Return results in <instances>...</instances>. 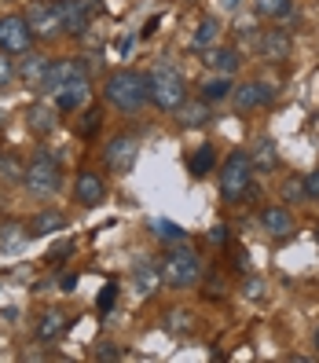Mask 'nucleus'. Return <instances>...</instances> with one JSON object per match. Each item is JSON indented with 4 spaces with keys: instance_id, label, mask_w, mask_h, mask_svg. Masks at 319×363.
<instances>
[{
    "instance_id": "7",
    "label": "nucleus",
    "mask_w": 319,
    "mask_h": 363,
    "mask_svg": "<svg viewBox=\"0 0 319 363\" xmlns=\"http://www.w3.org/2000/svg\"><path fill=\"white\" fill-rule=\"evenodd\" d=\"M30 45H33V33H30L26 15H4V18H0V52L26 55Z\"/></svg>"
},
{
    "instance_id": "4",
    "label": "nucleus",
    "mask_w": 319,
    "mask_h": 363,
    "mask_svg": "<svg viewBox=\"0 0 319 363\" xmlns=\"http://www.w3.org/2000/svg\"><path fill=\"white\" fill-rule=\"evenodd\" d=\"M250 180H253V162L246 151H235L228 155L224 169H220V195L224 202H239L246 191H250Z\"/></svg>"
},
{
    "instance_id": "28",
    "label": "nucleus",
    "mask_w": 319,
    "mask_h": 363,
    "mask_svg": "<svg viewBox=\"0 0 319 363\" xmlns=\"http://www.w3.org/2000/svg\"><path fill=\"white\" fill-rule=\"evenodd\" d=\"M155 228H158V239L169 242V246H177V242L187 239V231H184L180 224H173V220H155Z\"/></svg>"
},
{
    "instance_id": "24",
    "label": "nucleus",
    "mask_w": 319,
    "mask_h": 363,
    "mask_svg": "<svg viewBox=\"0 0 319 363\" xmlns=\"http://www.w3.org/2000/svg\"><path fill=\"white\" fill-rule=\"evenodd\" d=\"M23 177H26V165L18 162L15 155H4V158H0V180H4V184H18Z\"/></svg>"
},
{
    "instance_id": "19",
    "label": "nucleus",
    "mask_w": 319,
    "mask_h": 363,
    "mask_svg": "<svg viewBox=\"0 0 319 363\" xmlns=\"http://www.w3.org/2000/svg\"><path fill=\"white\" fill-rule=\"evenodd\" d=\"M180 125L184 129H202V125L209 121V99H195V103H180V111H177Z\"/></svg>"
},
{
    "instance_id": "12",
    "label": "nucleus",
    "mask_w": 319,
    "mask_h": 363,
    "mask_svg": "<svg viewBox=\"0 0 319 363\" xmlns=\"http://www.w3.org/2000/svg\"><path fill=\"white\" fill-rule=\"evenodd\" d=\"M133 283H136V290H140L143 297L158 294V286H162V264L151 261V257H140V261L133 264Z\"/></svg>"
},
{
    "instance_id": "1",
    "label": "nucleus",
    "mask_w": 319,
    "mask_h": 363,
    "mask_svg": "<svg viewBox=\"0 0 319 363\" xmlns=\"http://www.w3.org/2000/svg\"><path fill=\"white\" fill-rule=\"evenodd\" d=\"M103 99H106V106H114L121 114H136L147 103V74H140V70L111 74L103 84Z\"/></svg>"
},
{
    "instance_id": "38",
    "label": "nucleus",
    "mask_w": 319,
    "mask_h": 363,
    "mask_svg": "<svg viewBox=\"0 0 319 363\" xmlns=\"http://www.w3.org/2000/svg\"><path fill=\"white\" fill-rule=\"evenodd\" d=\"M209 242H217V246H220V242H228V228H224V224H217V228L209 231Z\"/></svg>"
},
{
    "instance_id": "42",
    "label": "nucleus",
    "mask_w": 319,
    "mask_h": 363,
    "mask_svg": "<svg viewBox=\"0 0 319 363\" xmlns=\"http://www.w3.org/2000/svg\"><path fill=\"white\" fill-rule=\"evenodd\" d=\"M315 349H319V330H315Z\"/></svg>"
},
{
    "instance_id": "14",
    "label": "nucleus",
    "mask_w": 319,
    "mask_h": 363,
    "mask_svg": "<svg viewBox=\"0 0 319 363\" xmlns=\"http://www.w3.org/2000/svg\"><path fill=\"white\" fill-rule=\"evenodd\" d=\"M290 37L283 33V30H264L261 33V40H257V52L264 55V59H272V62H283L286 55H290Z\"/></svg>"
},
{
    "instance_id": "8",
    "label": "nucleus",
    "mask_w": 319,
    "mask_h": 363,
    "mask_svg": "<svg viewBox=\"0 0 319 363\" xmlns=\"http://www.w3.org/2000/svg\"><path fill=\"white\" fill-rule=\"evenodd\" d=\"M26 23H30V33L40 37V40H55L62 33L59 4H48V0H33L30 11H26Z\"/></svg>"
},
{
    "instance_id": "34",
    "label": "nucleus",
    "mask_w": 319,
    "mask_h": 363,
    "mask_svg": "<svg viewBox=\"0 0 319 363\" xmlns=\"http://www.w3.org/2000/svg\"><path fill=\"white\" fill-rule=\"evenodd\" d=\"M11 77H15V67H11V55L4 52V55H0V89H8Z\"/></svg>"
},
{
    "instance_id": "16",
    "label": "nucleus",
    "mask_w": 319,
    "mask_h": 363,
    "mask_svg": "<svg viewBox=\"0 0 319 363\" xmlns=\"http://www.w3.org/2000/svg\"><path fill=\"white\" fill-rule=\"evenodd\" d=\"M84 99H89V77H77L55 92V111H77Z\"/></svg>"
},
{
    "instance_id": "31",
    "label": "nucleus",
    "mask_w": 319,
    "mask_h": 363,
    "mask_svg": "<svg viewBox=\"0 0 319 363\" xmlns=\"http://www.w3.org/2000/svg\"><path fill=\"white\" fill-rule=\"evenodd\" d=\"M169 330H180V334H191L195 330V319H191V312H169Z\"/></svg>"
},
{
    "instance_id": "3",
    "label": "nucleus",
    "mask_w": 319,
    "mask_h": 363,
    "mask_svg": "<svg viewBox=\"0 0 319 363\" xmlns=\"http://www.w3.org/2000/svg\"><path fill=\"white\" fill-rule=\"evenodd\" d=\"M202 279V261H198V253L177 242L173 250L165 253V261H162V283L169 286H177V290H187V286H195Z\"/></svg>"
},
{
    "instance_id": "15",
    "label": "nucleus",
    "mask_w": 319,
    "mask_h": 363,
    "mask_svg": "<svg viewBox=\"0 0 319 363\" xmlns=\"http://www.w3.org/2000/svg\"><path fill=\"white\" fill-rule=\"evenodd\" d=\"M103 199H106L103 180H99L96 173H81L77 184H74V202H81V206H99Z\"/></svg>"
},
{
    "instance_id": "36",
    "label": "nucleus",
    "mask_w": 319,
    "mask_h": 363,
    "mask_svg": "<svg viewBox=\"0 0 319 363\" xmlns=\"http://www.w3.org/2000/svg\"><path fill=\"white\" fill-rule=\"evenodd\" d=\"M96 356H99V359H121V349L111 345V341H103V345L96 349Z\"/></svg>"
},
{
    "instance_id": "11",
    "label": "nucleus",
    "mask_w": 319,
    "mask_h": 363,
    "mask_svg": "<svg viewBox=\"0 0 319 363\" xmlns=\"http://www.w3.org/2000/svg\"><path fill=\"white\" fill-rule=\"evenodd\" d=\"M272 96H275V89L268 81H242V84H235V92H231L239 111H257V106L272 103Z\"/></svg>"
},
{
    "instance_id": "25",
    "label": "nucleus",
    "mask_w": 319,
    "mask_h": 363,
    "mask_svg": "<svg viewBox=\"0 0 319 363\" xmlns=\"http://www.w3.org/2000/svg\"><path fill=\"white\" fill-rule=\"evenodd\" d=\"M213 162H217L213 147H209V143H206V147H198V151L191 155V177H206L209 169H213Z\"/></svg>"
},
{
    "instance_id": "20",
    "label": "nucleus",
    "mask_w": 319,
    "mask_h": 363,
    "mask_svg": "<svg viewBox=\"0 0 319 363\" xmlns=\"http://www.w3.org/2000/svg\"><path fill=\"white\" fill-rule=\"evenodd\" d=\"M26 125H30V133H52L55 125H59V111H52V106H45V103H37V106H30L26 111Z\"/></svg>"
},
{
    "instance_id": "26",
    "label": "nucleus",
    "mask_w": 319,
    "mask_h": 363,
    "mask_svg": "<svg viewBox=\"0 0 319 363\" xmlns=\"http://www.w3.org/2000/svg\"><path fill=\"white\" fill-rule=\"evenodd\" d=\"M26 239H30V235H26V228H23V224H4V228H0V246H4V250L23 246Z\"/></svg>"
},
{
    "instance_id": "37",
    "label": "nucleus",
    "mask_w": 319,
    "mask_h": 363,
    "mask_svg": "<svg viewBox=\"0 0 319 363\" xmlns=\"http://www.w3.org/2000/svg\"><path fill=\"white\" fill-rule=\"evenodd\" d=\"M305 195H308V199H319V169L305 177Z\"/></svg>"
},
{
    "instance_id": "5",
    "label": "nucleus",
    "mask_w": 319,
    "mask_h": 363,
    "mask_svg": "<svg viewBox=\"0 0 319 363\" xmlns=\"http://www.w3.org/2000/svg\"><path fill=\"white\" fill-rule=\"evenodd\" d=\"M59 180H62V169H59V162H55L52 155H37V158H30L23 184L33 191V195H52V191L59 187Z\"/></svg>"
},
{
    "instance_id": "32",
    "label": "nucleus",
    "mask_w": 319,
    "mask_h": 363,
    "mask_svg": "<svg viewBox=\"0 0 319 363\" xmlns=\"http://www.w3.org/2000/svg\"><path fill=\"white\" fill-rule=\"evenodd\" d=\"M283 199L286 202H305L308 195H305V180H286L283 184Z\"/></svg>"
},
{
    "instance_id": "33",
    "label": "nucleus",
    "mask_w": 319,
    "mask_h": 363,
    "mask_svg": "<svg viewBox=\"0 0 319 363\" xmlns=\"http://www.w3.org/2000/svg\"><path fill=\"white\" fill-rule=\"evenodd\" d=\"M242 290H246V297H250V301H261V297H264V290H268V286H264V279H261V275H250V279H246V286H242Z\"/></svg>"
},
{
    "instance_id": "10",
    "label": "nucleus",
    "mask_w": 319,
    "mask_h": 363,
    "mask_svg": "<svg viewBox=\"0 0 319 363\" xmlns=\"http://www.w3.org/2000/svg\"><path fill=\"white\" fill-rule=\"evenodd\" d=\"M77 77H89V67L77 59H59V62H48V70H45V81H40V92H48L55 96L62 84H70Z\"/></svg>"
},
{
    "instance_id": "27",
    "label": "nucleus",
    "mask_w": 319,
    "mask_h": 363,
    "mask_svg": "<svg viewBox=\"0 0 319 363\" xmlns=\"http://www.w3.org/2000/svg\"><path fill=\"white\" fill-rule=\"evenodd\" d=\"M224 96H231V81H228V74L209 77V81L202 84V99H224Z\"/></svg>"
},
{
    "instance_id": "17",
    "label": "nucleus",
    "mask_w": 319,
    "mask_h": 363,
    "mask_svg": "<svg viewBox=\"0 0 319 363\" xmlns=\"http://www.w3.org/2000/svg\"><path fill=\"white\" fill-rule=\"evenodd\" d=\"M261 224H264V231L272 235V239H286V235H293V217L283 206H268L261 213Z\"/></svg>"
},
{
    "instance_id": "35",
    "label": "nucleus",
    "mask_w": 319,
    "mask_h": 363,
    "mask_svg": "<svg viewBox=\"0 0 319 363\" xmlns=\"http://www.w3.org/2000/svg\"><path fill=\"white\" fill-rule=\"evenodd\" d=\"M114 297H118V286H114V283H106L103 294H99V312H111V308H114Z\"/></svg>"
},
{
    "instance_id": "9",
    "label": "nucleus",
    "mask_w": 319,
    "mask_h": 363,
    "mask_svg": "<svg viewBox=\"0 0 319 363\" xmlns=\"http://www.w3.org/2000/svg\"><path fill=\"white\" fill-rule=\"evenodd\" d=\"M136 158H140V143H136V136H114L111 143L103 147V162H106V169H111V173H118V177L133 173Z\"/></svg>"
},
{
    "instance_id": "18",
    "label": "nucleus",
    "mask_w": 319,
    "mask_h": 363,
    "mask_svg": "<svg viewBox=\"0 0 319 363\" xmlns=\"http://www.w3.org/2000/svg\"><path fill=\"white\" fill-rule=\"evenodd\" d=\"M202 62H206V70H217V74H235L239 70L235 48H206Z\"/></svg>"
},
{
    "instance_id": "2",
    "label": "nucleus",
    "mask_w": 319,
    "mask_h": 363,
    "mask_svg": "<svg viewBox=\"0 0 319 363\" xmlns=\"http://www.w3.org/2000/svg\"><path fill=\"white\" fill-rule=\"evenodd\" d=\"M147 99H155L158 111L165 114H177L180 103L187 99V81L177 67H169V62H158V67L147 74Z\"/></svg>"
},
{
    "instance_id": "13",
    "label": "nucleus",
    "mask_w": 319,
    "mask_h": 363,
    "mask_svg": "<svg viewBox=\"0 0 319 363\" xmlns=\"http://www.w3.org/2000/svg\"><path fill=\"white\" fill-rule=\"evenodd\" d=\"M67 213H59V209H40L37 217L26 224V235L30 239H45V235H55V231H67Z\"/></svg>"
},
{
    "instance_id": "22",
    "label": "nucleus",
    "mask_w": 319,
    "mask_h": 363,
    "mask_svg": "<svg viewBox=\"0 0 319 363\" xmlns=\"http://www.w3.org/2000/svg\"><path fill=\"white\" fill-rule=\"evenodd\" d=\"M67 327H70V319L62 315V312H45V315H40V323H37V337H40V341H52V337H59Z\"/></svg>"
},
{
    "instance_id": "43",
    "label": "nucleus",
    "mask_w": 319,
    "mask_h": 363,
    "mask_svg": "<svg viewBox=\"0 0 319 363\" xmlns=\"http://www.w3.org/2000/svg\"><path fill=\"white\" fill-rule=\"evenodd\" d=\"M315 239H319V228H315Z\"/></svg>"
},
{
    "instance_id": "30",
    "label": "nucleus",
    "mask_w": 319,
    "mask_h": 363,
    "mask_svg": "<svg viewBox=\"0 0 319 363\" xmlns=\"http://www.w3.org/2000/svg\"><path fill=\"white\" fill-rule=\"evenodd\" d=\"M217 33H220V26L213 23V18L198 23V30H195V48H202V45H213V40H217Z\"/></svg>"
},
{
    "instance_id": "39",
    "label": "nucleus",
    "mask_w": 319,
    "mask_h": 363,
    "mask_svg": "<svg viewBox=\"0 0 319 363\" xmlns=\"http://www.w3.org/2000/svg\"><path fill=\"white\" fill-rule=\"evenodd\" d=\"M70 250H74L70 242H62V246H55V250H52V257H48V261H59V257H67V253H70Z\"/></svg>"
},
{
    "instance_id": "40",
    "label": "nucleus",
    "mask_w": 319,
    "mask_h": 363,
    "mask_svg": "<svg viewBox=\"0 0 319 363\" xmlns=\"http://www.w3.org/2000/svg\"><path fill=\"white\" fill-rule=\"evenodd\" d=\"M77 286V275H62V290H74Z\"/></svg>"
},
{
    "instance_id": "41",
    "label": "nucleus",
    "mask_w": 319,
    "mask_h": 363,
    "mask_svg": "<svg viewBox=\"0 0 319 363\" xmlns=\"http://www.w3.org/2000/svg\"><path fill=\"white\" fill-rule=\"evenodd\" d=\"M220 4H224V8H239V4H242V0H220Z\"/></svg>"
},
{
    "instance_id": "23",
    "label": "nucleus",
    "mask_w": 319,
    "mask_h": 363,
    "mask_svg": "<svg viewBox=\"0 0 319 363\" xmlns=\"http://www.w3.org/2000/svg\"><path fill=\"white\" fill-rule=\"evenodd\" d=\"M250 162H253V173H257V169H261V173H272V169L279 165V151H275L272 140H261L257 143V155H253Z\"/></svg>"
},
{
    "instance_id": "29",
    "label": "nucleus",
    "mask_w": 319,
    "mask_h": 363,
    "mask_svg": "<svg viewBox=\"0 0 319 363\" xmlns=\"http://www.w3.org/2000/svg\"><path fill=\"white\" fill-rule=\"evenodd\" d=\"M257 15H264V18H286L290 15V0H257Z\"/></svg>"
},
{
    "instance_id": "21",
    "label": "nucleus",
    "mask_w": 319,
    "mask_h": 363,
    "mask_svg": "<svg viewBox=\"0 0 319 363\" xmlns=\"http://www.w3.org/2000/svg\"><path fill=\"white\" fill-rule=\"evenodd\" d=\"M45 70H48V59L45 55H33L18 67V77H23V84H30V89H40V81H45Z\"/></svg>"
},
{
    "instance_id": "6",
    "label": "nucleus",
    "mask_w": 319,
    "mask_h": 363,
    "mask_svg": "<svg viewBox=\"0 0 319 363\" xmlns=\"http://www.w3.org/2000/svg\"><path fill=\"white\" fill-rule=\"evenodd\" d=\"M59 18H62V33L67 37H84L92 15L99 11V0H55Z\"/></svg>"
}]
</instances>
